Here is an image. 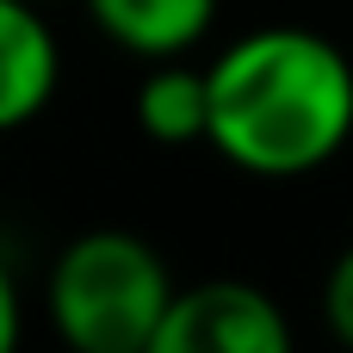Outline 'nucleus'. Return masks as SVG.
Masks as SVG:
<instances>
[{
  "mask_svg": "<svg viewBox=\"0 0 353 353\" xmlns=\"http://www.w3.org/2000/svg\"><path fill=\"white\" fill-rule=\"evenodd\" d=\"M205 143L254 180H304L353 143V62L304 25H261L205 68Z\"/></svg>",
  "mask_w": 353,
  "mask_h": 353,
  "instance_id": "obj_1",
  "label": "nucleus"
},
{
  "mask_svg": "<svg viewBox=\"0 0 353 353\" xmlns=\"http://www.w3.org/2000/svg\"><path fill=\"white\" fill-rule=\"evenodd\" d=\"M168 261L130 230H87L74 236L43 285L50 323L81 353H149L155 329L174 304Z\"/></svg>",
  "mask_w": 353,
  "mask_h": 353,
  "instance_id": "obj_2",
  "label": "nucleus"
},
{
  "mask_svg": "<svg viewBox=\"0 0 353 353\" xmlns=\"http://www.w3.org/2000/svg\"><path fill=\"white\" fill-rule=\"evenodd\" d=\"M292 323L273 292L248 279H205L174 292L149 353H285Z\"/></svg>",
  "mask_w": 353,
  "mask_h": 353,
  "instance_id": "obj_3",
  "label": "nucleus"
},
{
  "mask_svg": "<svg viewBox=\"0 0 353 353\" xmlns=\"http://www.w3.org/2000/svg\"><path fill=\"white\" fill-rule=\"evenodd\" d=\"M62 81V50L37 0H0V137L31 124Z\"/></svg>",
  "mask_w": 353,
  "mask_h": 353,
  "instance_id": "obj_4",
  "label": "nucleus"
},
{
  "mask_svg": "<svg viewBox=\"0 0 353 353\" xmlns=\"http://www.w3.org/2000/svg\"><path fill=\"white\" fill-rule=\"evenodd\" d=\"M87 19L130 56L168 62L211 37L217 0H87Z\"/></svg>",
  "mask_w": 353,
  "mask_h": 353,
  "instance_id": "obj_5",
  "label": "nucleus"
},
{
  "mask_svg": "<svg viewBox=\"0 0 353 353\" xmlns=\"http://www.w3.org/2000/svg\"><path fill=\"white\" fill-rule=\"evenodd\" d=\"M137 124L149 143H205V124H211V87H205V68L168 56V62H149V74L137 81Z\"/></svg>",
  "mask_w": 353,
  "mask_h": 353,
  "instance_id": "obj_6",
  "label": "nucleus"
},
{
  "mask_svg": "<svg viewBox=\"0 0 353 353\" xmlns=\"http://www.w3.org/2000/svg\"><path fill=\"white\" fill-rule=\"evenodd\" d=\"M323 323H329V335L353 347V248L329 267V285H323Z\"/></svg>",
  "mask_w": 353,
  "mask_h": 353,
  "instance_id": "obj_7",
  "label": "nucleus"
},
{
  "mask_svg": "<svg viewBox=\"0 0 353 353\" xmlns=\"http://www.w3.org/2000/svg\"><path fill=\"white\" fill-rule=\"evenodd\" d=\"M12 347H19V285L0 261V353H12Z\"/></svg>",
  "mask_w": 353,
  "mask_h": 353,
  "instance_id": "obj_8",
  "label": "nucleus"
},
{
  "mask_svg": "<svg viewBox=\"0 0 353 353\" xmlns=\"http://www.w3.org/2000/svg\"><path fill=\"white\" fill-rule=\"evenodd\" d=\"M37 6H43V0H37Z\"/></svg>",
  "mask_w": 353,
  "mask_h": 353,
  "instance_id": "obj_9",
  "label": "nucleus"
}]
</instances>
